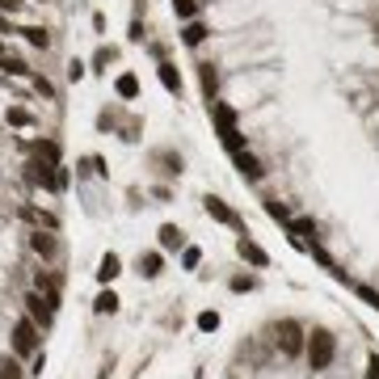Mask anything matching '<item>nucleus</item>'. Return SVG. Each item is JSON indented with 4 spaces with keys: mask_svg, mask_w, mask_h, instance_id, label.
Returning a JSON list of instances; mask_svg holds the SVG:
<instances>
[{
    "mask_svg": "<svg viewBox=\"0 0 379 379\" xmlns=\"http://www.w3.org/2000/svg\"><path fill=\"white\" fill-rule=\"evenodd\" d=\"M211 118H215V126H219V140H223V148L236 156V152H244V140H240V131H236V114L228 110V105H211Z\"/></svg>",
    "mask_w": 379,
    "mask_h": 379,
    "instance_id": "2",
    "label": "nucleus"
},
{
    "mask_svg": "<svg viewBox=\"0 0 379 379\" xmlns=\"http://www.w3.org/2000/svg\"><path fill=\"white\" fill-rule=\"evenodd\" d=\"M304 354H308V366H312V371H329L333 358H337V337H333L329 329H312Z\"/></svg>",
    "mask_w": 379,
    "mask_h": 379,
    "instance_id": "1",
    "label": "nucleus"
},
{
    "mask_svg": "<svg viewBox=\"0 0 379 379\" xmlns=\"http://www.w3.org/2000/svg\"><path fill=\"white\" fill-rule=\"evenodd\" d=\"M17 34H26V43H30V47H43V51L51 47V34H47L43 26H26V30H17Z\"/></svg>",
    "mask_w": 379,
    "mask_h": 379,
    "instance_id": "12",
    "label": "nucleus"
},
{
    "mask_svg": "<svg viewBox=\"0 0 379 379\" xmlns=\"http://www.w3.org/2000/svg\"><path fill=\"white\" fill-rule=\"evenodd\" d=\"M161 248H181V228L165 223V228H161Z\"/></svg>",
    "mask_w": 379,
    "mask_h": 379,
    "instance_id": "16",
    "label": "nucleus"
},
{
    "mask_svg": "<svg viewBox=\"0 0 379 379\" xmlns=\"http://www.w3.org/2000/svg\"><path fill=\"white\" fill-rule=\"evenodd\" d=\"M80 76H84V64H80V59H72V64H68V80H80Z\"/></svg>",
    "mask_w": 379,
    "mask_h": 379,
    "instance_id": "29",
    "label": "nucleus"
},
{
    "mask_svg": "<svg viewBox=\"0 0 379 379\" xmlns=\"http://www.w3.org/2000/svg\"><path fill=\"white\" fill-rule=\"evenodd\" d=\"M287 228H291V236H295V240H299V244H304V240H308V236H316V223H312V219H291V223H287Z\"/></svg>",
    "mask_w": 379,
    "mask_h": 379,
    "instance_id": "15",
    "label": "nucleus"
},
{
    "mask_svg": "<svg viewBox=\"0 0 379 379\" xmlns=\"http://www.w3.org/2000/svg\"><path fill=\"white\" fill-rule=\"evenodd\" d=\"M97 312H101V316H105V312H118V295H114V291H101V295H97Z\"/></svg>",
    "mask_w": 379,
    "mask_h": 379,
    "instance_id": "21",
    "label": "nucleus"
},
{
    "mask_svg": "<svg viewBox=\"0 0 379 379\" xmlns=\"http://www.w3.org/2000/svg\"><path fill=\"white\" fill-rule=\"evenodd\" d=\"M173 13H177L181 22H194V13H198V0H173Z\"/></svg>",
    "mask_w": 379,
    "mask_h": 379,
    "instance_id": "18",
    "label": "nucleus"
},
{
    "mask_svg": "<svg viewBox=\"0 0 379 379\" xmlns=\"http://www.w3.org/2000/svg\"><path fill=\"white\" fill-rule=\"evenodd\" d=\"M236 169H240L248 181H262V173H266V169H262V161L253 156V152H236Z\"/></svg>",
    "mask_w": 379,
    "mask_h": 379,
    "instance_id": "9",
    "label": "nucleus"
},
{
    "mask_svg": "<svg viewBox=\"0 0 379 379\" xmlns=\"http://www.w3.org/2000/svg\"><path fill=\"white\" fill-rule=\"evenodd\" d=\"M236 253H240V258H244L248 266H266V262H270V258H266V248H262V244H253V240H248V232H244V236L236 240Z\"/></svg>",
    "mask_w": 379,
    "mask_h": 379,
    "instance_id": "6",
    "label": "nucleus"
},
{
    "mask_svg": "<svg viewBox=\"0 0 379 379\" xmlns=\"http://www.w3.org/2000/svg\"><path fill=\"white\" fill-rule=\"evenodd\" d=\"M140 270H144L148 278H156V274H161V253H148V258H140Z\"/></svg>",
    "mask_w": 379,
    "mask_h": 379,
    "instance_id": "20",
    "label": "nucleus"
},
{
    "mask_svg": "<svg viewBox=\"0 0 379 379\" xmlns=\"http://www.w3.org/2000/svg\"><path fill=\"white\" fill-rule=\"evenodd\" d=\"M0 51H5V47H0Z\"/></svg>",
    "mask_w": 379,
    "mask_h": 379,
    "instance_id": "33",
    "label": "nucleus"
},
{
    "mask_svg": "<svg viewBox=\"0 0 379 379\" xmlns=\"http://www.w3.org/2000/svg\"><path fill=\"white\" fill-rule=\"evenodd\" d=\"M22 9V0H0V13H17Z\"/></svg>",
    "mask_w": 379,
    "mask_h": 379,
    "instance_id": "31",
    "label": "nucleus"
},
{
    "mask_svg": "<svg viewBox=\"0 0 379 379\" xmlns=\"http://www.w3.org/2000/svg\"><path fill=\"white\" fill-rule=\"evenodd\" d=\"M26 312H30L38 325H51V312H55V308L43 299V291H30V295H26Z\"/></svg>",
    "mask_w": 379,
    "mask_h": 379,
    "instance_id": "7",
    "label": "nucleus"
},
{
    "mask_svg": "<svg viewBox=\"0 0 379 379\" xmlns=\"http://www.w3.org/2000/svg\"><path fill=\"white\" fill-rule=\"evenodd\" d=\"M304 337H308V333H304L295 320H283V325H278V345H283V354H299V350L308 345Z\"/></svg>",
    "mask_w": 379,
    "mask_h": 379,
    "instance_id": "4",
    "label": "nucleus"
},
{
    "mask_svg": "<svg viewBox=\"0 0 379 379\" xmlns=\"http://www.w3.org/2000/svg\"><path fill=\"white\" fill-rule=\"evenodd\" d=\"M354 291H358V299H362L366 308H375V312H379V291H375V287H366V283H358Z\"/></svg>",
    "mask_w": 379,
    "mask_h": 379,
    "instance_id": "19",
    "label": "nucleus"
},
{
    "mask_svg": "<svg viewBox=\"0 0 379 379\" xmlns=\"http://www.w3.org/2000/svg\"><path fill=\"white\" fill-rule=\"evenodd\" d=\"M13 350L17 354H38V320L34 316H22L13 325Z\"/></svg>",
    "mask_w": 379,
    "mask_h": 379,
    "instance_id": "3",
    "label": "nucleus"
},
{
    "mask_svg": "<svg viewBox=\"0 0 379 379\" xmlns=\"http://www.w3.org/2000/svg\"><path fill=\"white\" fill-rule=\"evenodd\" d=\"M17 371H22V366H17V362H5V366H0V379H22V375H17Z\"/></svg>",
    "mask_w": 379,
    "mask_h": 379,
    "instance_id": "28",
    "label": "nucleus"
},
{
    "mask_svg": "<svg viewBox=\"0 0 379 379\" xmlns=\"http://www.w3.org/2000/svg\"><path fill=\"white\" fill-rule=\"evenodd\" d=\"M198 262H202L198 248H186V253H181V266H186V270H198Z\"/></svg>",
    "mask_w": 379,
    "mask_h": 379,
    "instance_id": "24",
    "label": "nucleus"
},
{
    "mask_svg": "<svg viewBox=\"0 0 379 379\" xmlns=\"http://www.w3.org/2000/svg\"><path fill=\"white\" fill-rule=\"evenodd\" d=\"M38 156H43V161H55V165H59V148H55V144H38Z\"/></svg>",
    "mask_w": 379,
    "mask_h": 379,
    "instance_id": "26",
    "label": "nucleus"
},
{
    "mask_svg": "<svg viewBox=\"0 0 379 379\" xmlns=\"http://www.w3.org/2000/svg\"><path fill=\"white\" fill-rule=\"evenodd\" d=\"M202 38H207V26H202V22H186V30H181V43H186V47H198Z\"/></svg>",
    "mask_w": 379,
    "mask_h": 379,
    "instance_id": "11",
    "label": "nucleus"
},
{
    "mask_svg": "<svg viewBox=\"0 0 379 379\" xmlns=\"http://www.w3.org/2000/svg\"><path fill=\"white\" fill-rule=\"evenodd\" d=\"M202 207H207V215H211V219H219V223H228V228H240V215H236V211H232L223 198L207 194V198H202Z\"/></svg>",
    "mask_w": 379,
    "mask_h": 379,
    "instance_id": "5",
    "label": "nucleus"
},
{
    "mask_svg": "<svg viewBox=\"0 0 379 379\" xmlns=\"http://www.w3.org/2000/svg\"><path fill=\"white\" fill-rule=\"evenodd\" d=\"M198 329H202V333H215V329H219V316H215V312H202V316H198Z\"/></svg>",
    "mask_w": 379,
    "mask_h": 379,
    "instance_id": "23",
    "label": "nucleus"
},
{
    "mask_svg": "<svg viewBox=\"0 0 379 379\" xmlns=\"http://www.w3.org/2000/svg\"><path fill=\"white\" fill-rule=\"evenodd\" d=\"M366 379H379V354L371 358V375H366Z\"/></svg>",
    "mask_w": 379,
    "mask_h": 379,
    "instance_id": "32",
    "label": "nucleus"
},
{
    "mask_svg": "<svg viewBox=\"0 0 379 379\" xmlns=\"http://www.w3.org/2000/svg\"><path fill=\"white\" fill-rule=\"evenodd\" d=\"M202 89L215 93V72H211V68H202Z\"/></svg>",
    "mask_w": 379,
    "mask_h": 379,
    "instance_id": "30",
    "label": "nucleus"
},
{
    "mask_svg": "<svg viewBox=\"0 0 379 379\" xmlns=\"http://www.w3.org/2000/svg\"><path fill=\"white\" fill-rule=\"evenodd\" d=\"M30 248L38 253V258H47V262H51V258H55V253H59V240H55L51 232H43V228H38V232L30 236Z\"/></svg>",
    "mask_w": 379,
    "mask_h": 379,
    "instance_id": "8",
    "label": "nucleus"
},
{
    "mask_svg": "<svg viewBox=\"0 0 379 379\" xmlns=\"http://www.w3.org/2000/svg\"><path fill=\"white\" fill-rule=\"evenodd\" d=\"M266 211H270V219H283V223H291V215H287V207H283L278 198H266Z\"/></svg>",
    "mask_w": 379,
    "mask_h": 379,
    "instance_id": "22",
    "label": "nucleus"
},
{
    "mask_svg": "<svg viewBox=\"0 0 379 379\" xmlns=\"http://www.w3.org/2000/svg\"><path fill=\"white\" fill-rule=\"evenodd\" d=\"M9 122H13V126H30V114H26V110H9Z\"/></svg>",
    "mask_w": 379,
    "mask_h": 379,
    "instance_id": "27",
    "label": "nucleus"
},
{
    "mask_svg": "<svg viewBox=\"0 0 379 379\" xmlns=\"http://www.w3.org/2000/svg\"><path fill=\"white\" fill-rule=\"evenodd\" d=\"M34 89H38V93H43V97H55V84H51V80H47V76H34Z\"/></svg>",
    "mask_w": 379,
    "mask_h": 379,
    "instance_id": "25",
    "label": "nucleus"
},
{
    "mask_svg": "<svg viewBox=\"0 0 379 379\" xmlns=\"http://www.w3.org/2000/svg\"><path fill=\"white\" fill-rule=\"evenodd\" d=\"M114 89H118V97H126V101H131V97H135V93H140V80H135V76H131V72H122V76H118V84H114Z\"/></svg>",
    "mask_w": 379,
    "mask_h": 379,
    "instance_id": "14",
    "label": "nucleus"
},
{
    "mask_svg": "<svg viewBox=\"0 0 379 379\" xmlns=\"http://www.w3.org/2000/svg\"><path fill=\"white\" fill-rule=\"evenodd\" d=\"M122 274V262H118V253H105V258L97 262V283H114Z\"/></svg>",
    "mask_w": 379,
    "mask_h": 379,
    "instance_id": "10",
    "label": "nucleus"
},
{
    "mask_svg": "<svg viewBox=\"0 0 379 379\" xmlns=\"http://www.w3.org/2000/svg\"><path fill=\"white\" fill-rule=\"evenodd\" d=\"M156 68H161V84H165V89H169V93H181V76H177V72H173V64H165V59H161V64H156Z\"/></svg>",
    "mask_w": 379,
    "mask_h": 379,
    "instance_id": "13",
    "label": "nucleus"
},
{
    "mask_svg": "<svg viewBox=\"0 0 379 379\" xmlns=\"http://www.w3.org/2000/svg\"><path fill=\"white\" fill-rule=\"evenodd\" d=\"M0 72H9V76H30V68L13 55H0Z\"/></svg>",
    "mask_w": 379,
    "mask_h": 379,
    "instance_id": "17",
    "label": "nucleus"
}]
</instances>
